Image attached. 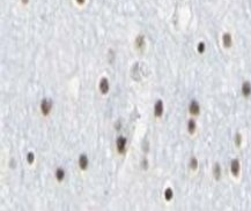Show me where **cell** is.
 <instances>
[{
	"label": "cell",
	"mask_w": 251,
	"mask_h": 211,
	"mask_svg": "<svg viewBox=\"0 0 251 211\" xmlns=\"http://www.w3.org/2000/svg\"><path fill=\"white\" fill-rule=\"evenodd\" d=\"M51 110H52V102L50 99H48V98L43 99L42 103H41V112L44 115H49Z\"/></svg>",
	"instance_id": "cell-1"
},
{
	"label": "cell",
	"mask_w": 251,
	"mask_h": 211,
	"mask_svg": "<svg viewBox=\"0 0 251 211\" xmlns=\"http://www.w3.org/2000/svg\"><path fill=\"white\" fill-rule=\"evenodd\" d=\"M126 138L124 136H118L117 140H116V148L118 150L119 154H124L125 152V149H126Z\"/></svg>",
	"instance_id": "cell-2"
},
{
	"label": "cell",
	"mask_w": 251,
	"mask_h": 211,
	"mask_svg": "<svg viewBox=\"0 0 251 211\" xmlns=\"http://www.w3.org/2000/svg\"><path fill=\"white\" fill-rule=\"evenodd\" d=\"M189 112L191 115H198L200 113V105L197 101H192L189 105Z\"/></svg>",
	"instance_id": "cell-3"
},
{
	"label": "cell",
	"mask_w": 251,
	"mask_h": 211,
	"mask_svg": "<svg viewBox=\"0 0 251 211\" xmlns=\"http://www.w3.org/2000/svg\"><path fill=\"white\" fill-rule=\"evenodd\" d=\"M109 81L106 77H102L101 81H100V84H98V89L102 95H106L109 93Z\"/></svg>",
	"instance_id": "cell-4"
},
{
	"label": "cell",
	"mask_w": 251,
	"mask_h": 211,
	"mask_svg": "<svg viewBox=\"0 0 251 211\" xmlns=\"http://www.w3.org/2000/svg\"><path fill=\"white\" fill-rule=\"evenodd\" d=\"M163 111H164V106H163V102L161 99L156 101V103L154 104V115L156 118H160L162 114H163Z\"/></svg>",
	"instance_id": "cell-5"
},
{
	"label": "cell",
	"mask_w": 251,
	"mask_h": 211,
	"mask_svg": "<svg viewBox=\"0 0 251 211\" xmlns=\"http://www.w3.org/2000/svg\"><path fill=\"white\" fill-rule=\"evenodd\" d=\"M241 93L244 97H249L251 95V83L249 81H244L242 83V88H241Z\"/></svg>",
	"instance_id": "cell-6"
},
{
	"label": "cell",
	"mask_w": 251,
	"mask_h": 211,
	"mask_svg": "<svg viewBox=\"0 0 251 211\" xmlns=\"http://www.w3.org/2000/svg\"><path fill=\"white\" fill-rule=\"evenodd\" d=\"M240 162H238V159H233L232 160V163H230V171H232V173H233V175L234 176H238V174H240Z\"/></svg>",
	"instance_id": "cell-7"
},
{
	"label": "cell",
	"mask_w": 251,
	"mask_h": 211,
	"mask_svg": "<svg viewBox=\"0 0 251 211\" xmlns=\"http://www.w3.org/2000/svg\"><path fill=\"white\" fill-rule=\"evenodd\" d=\"M89 165V160H88V157L86 155H81L80 158H79V166L81 170H86Z\"/></svg>",
	"instance_id": "cell-8"
},
{
	"label": "cell",
	"mask_w": 251,
	"mask_h": 211,
	"mask_svg": "<svg viewBox=\"0 0 251 211\" xmlns=\"http://www.w3.org/2000/svg\"><path fill=\"white\" fill-rule=\"evenodd\" d=\"M232 36H230V34H228V33H226V34H224V36H222V43H224V46L226 47V49H229L230 46H232Z\"/></svg>",
	"instance_id": "cell-9"
},
{
	"label": "cell",
	"mask_w": 251,
	"mask_h": 211,
	"mask_svg": "<svg viewBox=\"0 0 251 211\" xmlns=\"http://www.w3.org/2000/svg\"><path fill=\"white\" fill-rule=\"evenodd\" d=\"M196 128H197V125H196V121L193 119H190L187 121V132L190 134H193L196 132Z\"/></svg>",
	"instance_id": "cell-10"
},
{
	"label": "cell",
	"mask_w": 251,
	"mask_h": 211,
	"mask_svg": "<svg viewBox=\"0 0 251 211\" xmlns=\"http://www.w3.org/2000/svg\"><path fill=\"white\" fill-rule=\"evenodd\" d=\"M213 175H214V178L216 179V180H219L220 179V176H221V166L216 163L215 165H214V167H213Z\"/></svg>",
	"instance_id": "cell-11"
},
{
	"label": "cell",
	"mask_w": 251,
	"mask_h": 211,
	"mask_svg": "<svg viewBox=\"0 0 251 211\" xmlns=\"http://www.w3.org/2000/svg\"><path fill=\"white\" fill-rule=\"evenodd\" d=\"M135 46L138 47V49H144V46H145V38H144V36H138V38L135 39Z\"/></svg>",
	"instance_id": "cell-12"
},
{
	"label": "cell",
	"mask_w": 251,
	"mask_h": 211,
	"mask_svg": "<svg viewBox=\"0 0 251 211\" xmlns=\"http://www.w3.org/2000/svg\"><path fill=\"white\" fill-rule=\"evenodd\" d=\"M64 176H65V172H64V170L63 168H57V171H56V178H57V180L58 181H62V180L64 179Z\"/></svg>",
	"instance_id": "cell-13"
},
{
	"label": "cell",
	"mask_w": 251,
	"mask_h": 211,
	"mask_svg": "<svg viewBox=\"0 0 251 211\" xmlns=\"http://www.w3.org/2000/svg\"><path fill=\"white\" fill-rule=\"evenodd\" d=\"M197 167H198V160L196 157H192L190 159V168L194 171V170H197Z\"/></svg>",
	"instance_id": "cell-14"
},
{
	"label": "cell",
	"mask_w": 251,
	"mask_h": 211,
	"mask_svg": "<svg viewBox=\"0 0 251 211\" xmlns=\"http://www.w3.org/2000/svg\"><path fill=\"white\" fill-rule=\"evenodd\" d=\"M173 196H174L173 189H171V188H167L165 192H164V197H165V200H167V201H170V200L173 198Z\"/></svg>",
	"instance_id": "cell-15"
},
{
	"label": "cell",
	"mask_w": 251,
	"mask_h": 211,
	"mask_svg": "<svg viewBox=\"0 0 251 211\" xmlns=\"http://www.w3.org/2000/svg\"><path fill=\"white\" fill-rule=\"evenodd\" d=\"M241 143H242V135L240 133H236V135H235V144L237 146H240Z\"/></svg>",
	"instance_id": "cell-16"
},
{
	"label": "cell",
	"mask_w": 251,
	"mask_h": 211,
	"mask_svg": "<svg viewBox=\"0 0 251 211\" xmlns=\"http://www.w3.org/2000/svg\"><path fill=\"white\" fill-rule=\"evenodd\" d=\"M197 51H198L199 53H204V52H205V43H204V42H200V43L198 44Z\"/></svg>",
	"instance_id": "cell-17"
},
{
	"label": "cell",
	"mask_w": 251,
	"mask_h": 211,
	"mask_svg": "<svg viewBox=\"0 0 251 211\" xmlns=\"http://www.w3.org/2000/svg\"><path fill=\"white\" fill-rule=\"evenodd\" d=\"M27 160H28V163H29V164H33V163H34V160H35V156H34L33 152H29V154L27 155Z\"/></svg>",
	"instance_id": "cell-18"
},
{
	"label": "cell",
	"mask_w": 251,
	"mask_h": 211,
	"mask_svg": "<svg viewBox=\"0 0 251 211\" xmlns=\"http://www.w3.org/2000/svg\"><path fill=\"white\" fill-rule=\"evenodd\" d=\"M143 167H144V168H147V160H146V159L143 160Z\"/></svg>",
	"instance_id": "cell-19"
},
{
	"label": "cell",
	"mask_w": 251,
	"mask_h": 211,
	"mask_svg": "<svg viewBox=\"0 0 251 211\" xmlns=\"http://www.w3.org/2000/svg\"><path fill=\"white\" fill-rule=\"evenodd\" d=\"M85 1H86V0H76V3H78V4H80V5H82V4L85 3Z\"/></svg>",
	"instance_id": "cell-20"
},
{
	"label": "cell",
	"mask_w": 251,
	"mask_h": 211,
	"mask_svg": "<svg viewBox=\"0 0 251 211\" xmlns=\"http://www.w3.org/2000/svg\"><path fill=\"white\" fill-rule=\"evenodd\" d=\"M28 1H29V0H22V3H23V4H28Z\"/></svg>",
	"instance_id": "cell-21"
}]
</instances>
